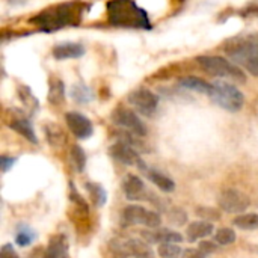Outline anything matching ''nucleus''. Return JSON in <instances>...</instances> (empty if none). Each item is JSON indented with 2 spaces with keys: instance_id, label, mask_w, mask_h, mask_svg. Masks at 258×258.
<instances>
[{
  "instance_id": "1",
  "label": "nucleus",
  "mask_w": 258,
  "mask_h": 258,
  "mask_svg": "<svg viewBox=\"0 0 258 258\" xmlns=\"http://www.w3.org/2000/svg\"><path fill=\"white\" fill-rule=\"evenodd\" d=\"M225 53L236 63L242 65L248 73L258 77V35H243L233 38L227 47Z\"/></svg>"
},
{
  "instance_id": "8",
  "label": "nucleus",
  "mask_w": 258,
  "mask_h": 258,
  "mask_svg": "<svg viewBox=\"0 0 258 258\" xmlns=\"http://www.w3.org/2000/svg\"><path fill=\"white\" fill-rule=\"evenodd\" d=\"M128 101L144 116H153L157 110V106H159L157 95L153 94L150 89H145V88L133 91L128 95Z\"/></svg>"
},
{
  "instance_id": "11",
  "label": "nucleus",
  "mask_w": 258,
  "mask_h": 258,
  "mask_svg": "<svg viewBox=\"0 0 258 258\" xmlns=\"http://www.w3.org/2000/svg\"><path fill=\"white\" fill-rule=\"evenodd\" d=\"M109 153H110V156H112L116 162H119V163H122V165H127V166H138V168H141V166L144 165V162L141 160L138 151H136L130 144H127V142H122V141L115 142V144L109 148Z\"/></svg>"
},
{
  "instance_id": "3",
  "label": "nucleus",
  "mask_w": 258,
  "mask_h": 258,
  "mask_svg": "<svg viewBox=\"0 0 258 258\" xmlns=\"http://www.w3.org/2000/svg\"><path fill=\"white\" fill-rule=\"evenodd\" d=\"M79 12L80 9H77L76 5L65 3V5L45 9L32 21H35V24H38L42 30L53 32L68 24H76V21H79Z\"/></svg>"
},
{
  "instance_id": "24",
  "label": "nucleus",
  "mask_w": 258,
  "mask_h": 258,
  "mask_svg": "<svg viewBox=\"0 0 258 258\" xmlns=\"http://www.w3.org/2000/svg\"><path fill=\"white\" fill-rule=\"evenodd\" d=\"M71 97L80 103V104H85V103H89L92 100V92L89 91L88 86L82 85V83H77L73 86V91H71Z\"/></svg>"
},
{
  "instance_id": "22",
  "label": "nucleus",
  "mask_w": 258,
  "mask_h": 258,
  "mask_svg": "<svg viewBox=\"0 0 258 258\" xmlns=\"http://www.w3.org/2000/svg\"><path fill=\"white\" fill-rule=\"evenodd\" d=\"M36 239V234L35 231L27 227V225H20L18 230H17V236H15V242L20 245V246H29L30 243H33V240Z\"/></svg>"
},
{
  "instance_id": "12",
  "label": "nucleus",
  "mask_w": 258,
  "mask_h": 258,
  "mask_svg": "<svg viewBox=\"0 0 258 258\" xmlns=\"http://www.w3.org/2000/svg\"><path fill=\"white\" fill-rule=\"evenodd\" d=\"M65 121L71 130V133L79 139H89L94 133L92 122L79 112H68L65 115Z\"/></svg>"
},
{
  "instance_id": "10",
  "label": "nucleus",
  "mask_w": 258,
  "mask_h": 258,
  "mask_svg": "<svg viewBox=\"0 0 258 258\" xmlns=\"http://www.w3.org/2000/svg\"><path fill=\"white\" fill-rule=\"evenodd\" d=\"M219 207L221 210L227 212V213H242L249 207V198L236 190V189H227L224 192H221L219 198H218Z\"/></svg>"
},
{
  "instance_id": "25",
  "label": "nucleus",
  "mask_w": 258,
  "mask_h": 258,
  "mask_svg": "<svg viewBox=\"0 0 258 258\" xmlns=\"http://www.w3.org/2000/svg\"><path fill=\"white\" fill-rule=\"evenodd\" d=\"M86 189H88V192L91 194V198H92V201H94V204H95L97 207L104 206V203H106V190H104L100 184L88 183V184H86Z\"/></svg>"
},
{
  "instance_id": "16",
  "label": "nucleus",
  "mask_w": 258,
  "mask_h": 258,
  "mask_svg": "<svg viewBox=\"0 0 258 258\" xmlns=\"http://www.w3.org/2000/svg\"><path fill=\"white\" fill-rule=\"evenodd\" d=\"M215 231V227L212 222L209 221H198V222H192L189 227H187V240L189 242H197L200 239H204V237H209L210 234H213Z\"/></svg>"
},
{
  "instance_id": "21",
  "label": "nucleus",
  "mask_w": 258,
  "mask_h": 258,
  "mask_svg": "<svg viewBox=\"0 0 258 258\" xmlns=\"http://www.w3.org/2000/svg\"><path fill=\"white\" fill-rule=\"evenodd\" d=\"M65 98V88L63 82L59 79H53L50 82V89H48V101L51 104H60Z\"/></svg>"
},
{
  "instance_id": "13",
  "label": "nucleus",
  "mask_w": 258,
  "mask_h": 258,
  "mask_svg": "<svg viewBox=\"0 0 258 258\" xmlns=\"http://www.w3.org/2000/svg\"><path fill=\"white\" fill-rule=\"evenodd\" d=\"M85 54V47L76 42H62L53 48V56L56 59H77Z\"/></svg>"
},
{
  "instance_id": "2",
  "label": "nucleus",
  "mask_w": 258,
  "mask_h": 258,
  "mask_svg": "<svg viewBox=\"0 0 258 258\" xmlns=\"http://www.w3.org/2000/svg\"><path fill=\"white\" fill-rule=\"evenodd\" d=\"M109 21L115 26L148 29L150 20L147 12L136 6L133 0H112L107 5Z\"/></svg>"
},
{
  "instance_id": "6",
  "label": "nucleus",
  "mask_w": 258,
  "mask_h": 258,
  "mask_svg": "<svg viewBox=\"0 0 258 258\" xmlns=\"http://www.w3.org/2000/svg\"><path fill=\"white\" fill-rule=\"evenodd\" d=\"M110 249L116 258H153L150 246L139 239H115L110 242Z\"/></svg>"
},
{
  "instance_id": "26",
  "label": "nucleus",
  "mask_w": 258,
  "mask_h": 258,
  "mask_svg": "<svg viewBox=\"0 0 258 258\" xmlns=\"http://www.w3.org/2000/svg\"><path fill=\"white\" fill-rule=\"evenodd\" d=\"M71 162L76 168V171L82 172L85 169V165H86V156H85V151L79 147V145H74L71 148Z\"/></svg>"
},
{
  "instance_id": "28",
  "label": "nucleus",
  "mask_w": 258,
  "mask_h": 258,
  "mask_svg": "<svg viewBox=\"0 0 258 258\" xmlns=\"http://www.w3.org/2000/svg\"><path fill=\"white\" fill-rule=\"evenodd\" d=\"M159 255L162 258H180L181 248L177 243H162L159 246Z\"/></svg>"
},
{
  "instance_id": "33",
  "label": "nucleus",
  "mask_w": 258,
  "mask_h": 258,
  "mask_svg": "<svg viewBox=\"0 0 258 258\" xmlns=\"http://www.w3.org/2000/svg\"><path fill=\"white\" fill-rule=\"evenodd\" d=\"M198 249H201L206 255H209V254H212L216 249V246L213 243H210V242H203V243H200V248Z\"/></svg>"
},
{
  "instance_id": "34",
  "label": "nucleus",
  "mask_w": 258,
  "mask_h": 258,
  "mask_svg": "<svg viewBox=\"0 0 258 258\" xmlns=\"http://www.w3.org/2000/svg\"><path fill=\"white\" fill-rule=\"evenodd\" d=\"M184 258H207V255H206L201 249H197V251L189 249V251H186Z\"/></svg>"
},
{
  "instance_id": "18",
  "label": "nucleus",
  "mask_w": 258,
  "mask_h": 258,
  "mask_svg": "<svg viewBox=\"0 0 258 258\" xmlns=\"http://www.w3.org/2000/svg\"><path fill=\"white\" fill-rule=\"evenodd\" d=\"M68 257V246H67V240L63 236H56L51 239L48 248H47V254L44 258H67Z\"/></svg>"
},
{
  "instance_id": "19",
  "label": "nucleus",
  "mask_w": 258,
  "mask_h": 258,
  "mask_svg": "<svg viewBox=\"0 0 258 258\" xmlns=\"http://www.w3.org/2000/svg\"><path fill=\"white\" fill-rule=\"evenodd\" d=\"M180 85L183 88H186V89H190V91H195V92H201V94H207V95L212 91V83H207L203 79L194 77V76H187V77L180 79Z\"/></svg>"
},
{
  "instance_id": "23",
  "label": "nucleus",
  "mask_w": 258,
  "mask_h": 258,
  "mask_svg": "<svg viewBox=\"0 0 258 258\" xmlns=\"http://www.w3.org/2000/svg\"><path fill=\"white\" fill-rule=\"evenodd\" d=\"M234 225L240 230H257L258 213H248V215H242V216L236 218Z\"/></svg>"
},
{
  "instance_id": "7",
  "label": "nucleus",
  "mask_w": 258,
  "mask_h": 258,
  "mask_svg": "<svg viewBox=\"0 0 258 258\" xmlns=\"http://www.w3.org/2000/svg\"><path fill=\"white\" fill-rule=\"evenodd\" d=\"M122 221L125 225H145L148 228H157L162 218L156 212L147 210L141 206H128L122 212Z\"/></svg>"
},
{
  "instance_id": "5",
  "label": "nucleus",
  "mask_w": 258,
  "mask_h": 258,
  "mask_svg": "<svg viewBox=\"0 0 258 258\" xmlns=\"http://www.w3.org/2000/svg\"><path fill=\"white\" fill-rule=\"evenodd\" d=\"M209 97L213 100V103H216L218 106L228 112H239L245 103L243 94L234 85L222 80L212 83V91Z\"/></svg>"
},
{
  "instance_id": "4",
  "label": "nucleus",
  "mask_w": 258,
  "mask_h": 258,
  "mask_svg": "<svg viewBox=\"0 0 258 258\" xmlns=\"http://www.w3.org/2000/svg\"><path fill=\"white\" fill-rule=\"evenodd\" d=\"M198 63L201 65L203 70H206L209 74L216 76V77H222V79H230L239 83H245L246 82V76L242 71V68H239L237 65H234L233 62L219 57V56H200Z\"/></svg>"
},
{
  "instance_id": "32",
  "label": "nucleus",
  "mask_w": 258,
  "mask_h": 258,
  "mask_svg": "<svg viewBox=\"0 0 258 258\" xmlns=\"http://www.w3.org/2000/svg\"><path fill=\"white\" fill-rule=\"evenodd\" d=\"M14 163H15V159H14V157L2 156V159H0V166H2V171H3V172H6V171H8Z\"/></svg>"
},
{
  "instance_id": "30",
  "label": "nucleus",
  "mask_w": 258,
  "mask_h": 258,
  "mask_svg": "<svg viewBox=\"0 0 258 258\" xmlns=\"http://www.w3.org/2000/svg\"><path fill=\"white\" fill-rule=\"evenodd\" d=\"M0 258H18V254L15 252V249H14V246L11 243H6V245L2 246Z\"/></svg>"
},
{
  "instance_id": "31",
  "label": "nucleus",
  "mask_w": 258,
  "mask_h": 258,
  "mask_svg": "<svg viewBox=\"0 0 258 258\" xmlns=\"http://www.w3.org/2000/svg\"><path fill=\"white\" fill-rule=\"evenodd\" d=\"M198 215L204 216V218H206V221H209V222H210L209 216H212L213 219H219V213L213 212L212 209H198Z\"/></svg>"
},
{
  "instance_id": "27",
  "label": "nucleus",
  "mask_w": 258,
  "mask_h": 258,
  "mask_svg": "<svg viewBox=\"0 0 258 258\" xmlns=\"http://www.w3.org/2000/svg\"><path fill=\"white\" fill-rule=\"evenodd\" d=\"M215 240L219 245H231L236 242V233L231 228H219L215 234Z\"/></svg>"
},
{
  "instance_id": "9",
  "label": "nucleus",
  "mask_w": 258,
  "mask_h": 258,
  "mask_svg": "<svg viewBox=\"0 0 258 258\" xmlns=\"http://www.w3.org/2000/svg\"><path fill=\"white\" fill-rule=\"evenodd\" d=\"M112 119L116 125L128 130V133L135 135V136H145L147 135V128L144 125V122L141 121V118L130 109H125V107H118L113 115H112Z\"/></svg>"
},
{
  "instance_id": "14",
  "label": "nucleus",
  "mask_w": 258,
  "mask_h": 258,
  "mask_svg": "<svg viewBox=\"0 0 258 258\" xmlns=\"http://www.w3.org/2000/svg\"><path fill=\"white\" fill-rule=\"evenodd\" d=\"M122 189H124V194L128 200H144V190H145V186H144V181L138 177V175H127L122 181Z\"/></svg>"
},
{
  "instance_id": "15",
  "label": "nucleus",
  "mask_w": 258,
  "mask_h": 258,
  "mask_svg": "<svg viewBox=\"0 0 258 258\" xmlns=\"http://www.w3.org/2000/svg\"><path fill=\"white\" fill-rule=\"evenodd\" d=\"M139 169H142L144 172H145V175L162 190V192H174V189H175V183L169 178V177H166L165 174H162V172H159V171H156V169H151V168H148L147 165H142Z\"/></svg>"
},
{
  "instance_id": "17",
  "label": "nucleus",
  "mask_w": 258,
  "mask_h": 258,
  "mask_svg": "<svg viewBox=\"0 0 258 258\" xmlns=\"http://www.w3.org/2000/svg\"><path fill=\"white\" fill-rule=\"evenodd\" d=\"M145 239L148 242H153V243H178L183 240L181 234L177 233V231H172V230H166V228H162V230H156L153 233H144Z\"/></svg>"
},
{
  "instance_id": "20",
  "label": "nucleus",
  "mask_w": 258,
  "mask_h": 258,
  "mask_svg": "<svg viewBox=\"0 0 258 258\" xmlns=\"http://www.w3.org/2000/svg\"><path fill=\"white\" fill-rule=\"evenodd\" d=\"M9 127L12 130H15L17 133H20L21 136H24L29 142H32V144H36L38 142V139H36V136L33 133V128H32V125H30V122L27 119H24V118L14 119Z\"/></svg>"
},
{
  "instance_id": "29",
  "label": "nucleus",
  "mask_w": 258,
  "mask_h": 258,
  "mask_svg": "<svg viewBox=\"0 0 258 258\" xmlns=\"http://www.w3.org/2000/svg\"><path fill=\"white\" fill-rule=\"evenodd\" d=\"M18 95H20L21 101H23L26 106H29L32 110L38 107V100L32 95V92H30V89H29L27 86H20V89H18Z\"/></svg>"
}]
</instances>
